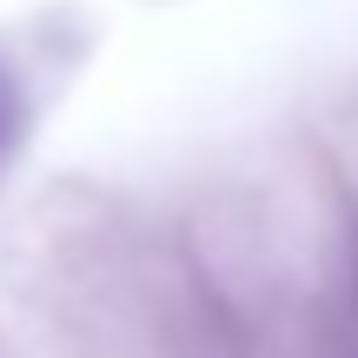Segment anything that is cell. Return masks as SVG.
<instances>
[{"label": "cell", "instance_id": "cell-1", "mask_svg": "<svg viewBox=\"0 0 358 358\" xmlns=\"http://www.w3.org/2000/svg\"><path fill=\"white\" fill-rule=\"evenodd\" d=\"M13 127H20V93H13V80L0 73V153L13 146Z\"/></svg>", "mask_w": 358, "mask_h": 358}]
</instances>
